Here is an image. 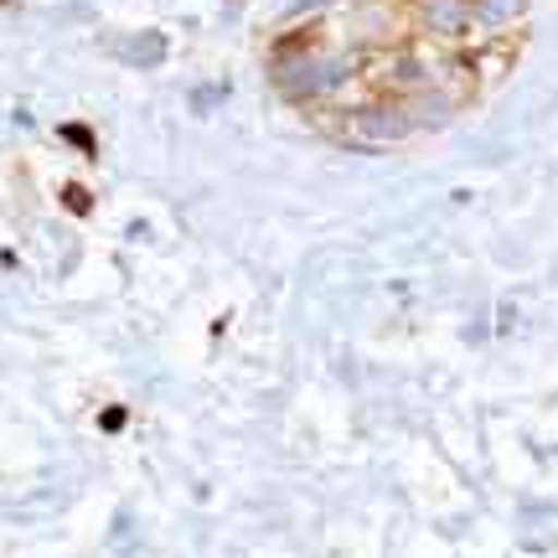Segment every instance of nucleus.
<instances>
[{
    "mask_svg": "<svg viewBox=\"0 0 558 558\" xmlns=\"http://www.w3.org/2000/svg\"><path fill=\"white\" fill-rule=\"evenodd\" d=\"M120 58H124V62H135V68H150V62H160V58H166V41H160V37H150V32H145V37L124 41V47H120Z\"/></svg>",
    "mask_w": 558,
    "mask_h": 558,
    "instance_id": "obj_1",
    "label": "nucleus"
}]
</instances>
